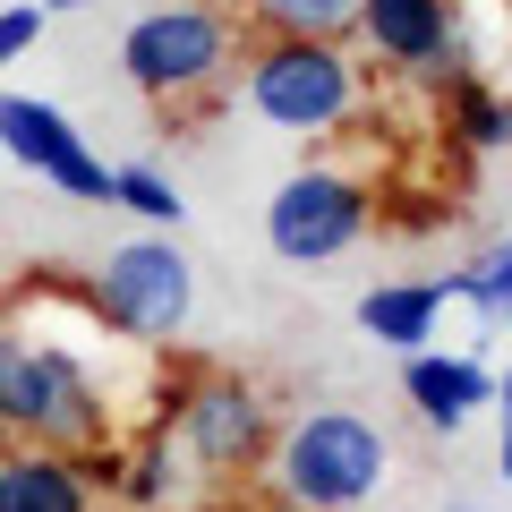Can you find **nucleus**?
Segmentation results:
<instances>
[{
  "label": "nucleus",
  "instance_id": "obj_25",
  "mask_svg": "<svg viewBox=\"0 0 512 512\" xmlns=\"http://www.w3.org/2000/svg\"><path fill=\"white\" fill-rule=\"evenodd\" d=\"M453 512H478V504H453Z\"/></svg>",
  "mask_w": 512,
  "mask_h": 512
},
{
  "label": "nucleus",
  "instance_id": "obj_19",
  "mask_svg": "<svg viewBox=\"0 0 512 512\" xmlns=\"http://www.w3.org/2000/svg\"><path fill=\"white\" fill-rule=\"evenodd\" d=\"M495 478H504V487H512V419L495 427Z\"/></svg>",
  "mask_w": 512,
  "mask_h": 512
},
{
  "label": "nucleus",
  "instance_id": "obj_1",
  "mask_svg": "<svg viewBox=\"0 0 512 512\" xmlns=\"http://www.w3.org/2000/svg\"><path fill=\"white\" fill-rule=\"evenodd\" d=\"M128 410L94 376L86 342L0 316V444H60V453H111Z\"/></svg>",
  "mask_w": 512,
  "mask_h": 512
},
{
  "label": "nucleus",
  "instance_id": "obj_20",
  "mask_svg": "<svg viewBox=\"0 0 512 512\" xmlns=\"http://www.w3.org/2000/svg\"><path fill=\"white\" fill-rule=\"evenodd\" d=\"M495 410H504V419H512V376H495Z\"/></svg>",
  "mask_w": 512,
  "mask_h": 512
},
{
  "label": "nucleus",
  "instance_id": "obj_6",
  "mask_svg": "<svg viewBox=\"0 0 512 512\" xmlns=\"http://www.w3.org/2000/svg\"><path fill=\"white\" fill-rule=\"evenodd\" d=\"M86 299L94 316H103L111 333H128V342H180L188 308H197V265H188L171 239H120V248L103 256L86 274Z\"/></svg>",
  "mask_w": 512,
  "mask_h": 512
},
{
  "label": "nucleus",
  "instance_id": "obj_13",
  "mask_svg": "<svg viewBox=\"0 0 512 512\" xmlns=\"http://www.w3.org/2000/svg\"><path fill=\"white\" fill-rule=\"evenodd\" d=\"M444 308H453L444 282H384V291L359 299V333H367V342H393V350H427Z\"/></svg>",
  "mask_w": 512,
  "mask_h": 512
},
{
  "label": "nucleus",
  "instance_id": "obj_21",
  "mask_svg": "<svg viewBox=\"0 0 512 512\" xmlns=\"http://www.w3.org/2000/svg\"><path fill=\"white\" fill-rule=\"evenodd\" d=\"M265 512H316V504H282V495H274V504H265Z\"/></svg>",
  "mask_w": 512,
  "mask_h": 512
},
{
  "label": "nucleus",
  "instance_id": "obj_23",
  "mask_svg": "<svg viewBox=\"0 0 512 512\" xmlns=\"http://www.w3.org/2000/svg\"><path fill=\"white\" fill-rule=\"evenodd\" d=\"M504 146H512V94H504Z\"/></svg>",
  "mask_w": 512,
  "mask_h": 512
},
{
  "label": "nucleus",
  "instance_id": "obj_24",
  "mask_svg": "<svg viewBox=\"0 0 512 512\" xmlns=\"http://www.w3.org/2000/svg\"><path fill=\"white\" fill-rule=\"evenodd\" d=\"M103 512H137V504H103Z\"/></svg>",
  "mask_w": 512,
  "mask_h": 512
},
{
  "label": "nucleus",
  "instance_id": "obj_12",
  "mask_svg": "<svg viewBox=\"0 0 512 512\" xmlns=\"http://www.w3.org/2000/svg\"><path fill=\"white\" fill-rule=\"evenodd\" d=\"M111 495L137 504V512L188 504V461H180V444L163 436V419H154V427H128V444H111Z\"/></svg>",
  "mask_w": 512,
  "mask_h": 512
},
{
  "label": "nucleus",
  "instance_id": "obj_22",
  "mask_svg": "<svg viewBox=\"0 0 512 512\" xmlns=\"http://www.w3.org/2000/svg\"><path fill=\"white\" fill-rule=\"evenodd\" d=\"M43 9H52V18H60V9H86V0H43Z\"/></svg>",
  "mask_w": 512,
  "mask_h": 512
},
{
  "label": "nucleus",
  "instance_id": "obj_17",
  "mask_svg": "<svg viewBox=\"0 0 512 512\" xmlns=\"http://www.w3.org/2000/svg\"><path fill=\"white\" fill-rule=\"evenodd\" d=\"M111 205H128L137 222H188V197L154 163H120V171H111Z\"/></svg>",
  "mask_w": 512,
  "mask_h": 512
},
{
  "label": "nucleus",
  "instance_id": "obj_2",
  "mask_svg": "<svg viewBox=\"0 0 512 512\" xmlns=\"http://www.w3.org/2000/svg\"><path fill=\"white\" fill-rule=\"evenodd\" d=\"M239 94L265 128L325 146L367 111V69L350 60V43H325V35H256L239 52Z\"/></svg>",
  "mask_w": 512,
  "mask_h": 512
},
{
  "label": "nucleus",
  "instance_id": "obj_18",
  "mask_svg": "<svg viewBox=\"0 0 512 512\" xmlns=\"http://www.w3.org/2000/svg\"><path fill=\"white\" fill-rule=\"evenodd\" d=\"M43 26H52L43 0H9V9H0V69H18V60L43 43Z\"/></svg>",
  "mask_w": 512,
  "mask_h": 512
},
{
  "label": "nucleus",
  "instance_id": "obj_10",
  "mask_svg": "<svg viewBox=\"0 0 512 512\" xmlns=\"http://www.w3.org/2000/svg\"><path fill=\"white\" fill-rule=\"evenodd\" d=\"M111 453H60V444H0V512H103Z\"/></svg>",
  "mask_w": 512,
  "mask_h": 512
},
{
  "label": "nucleus",
  "instance_id": "obj_8",
  "mask_svg": "<svg viewBox=\"0 0 512 512\" xmlns=\"http://www.w3.org/2000/svg\"><path fill=\"white\" fill-rule=\"evenodd\" d=\"M0 154L18 171H35V180H52L77 205H111V163L35 94H0Z\"/></svg>",
  "mask_w": 512,
  "mask_h": 512
},
{
  "label": "nucleus",
  "instance_id": "obj_3",
  "mask_svg": "<svg viewBox=\"0 0 512 512\" xmlns=\"http://www.w3.org/2000/svg\"><path fill=\"white\" fill-rule=\"evenodd\" d=\"M384 470H393V444L359 410H299L291 427H274V453H265L274 495L282 504H316V512L367 504L384 487Z\"/></svg>",
  "mask_w": 512,
  "mask_h": 512
},
{
  "label": "nucleus",
  "instance_id": "obj_14",
  "mask_svg": "<svg viewBox=\"0 0 512 512\" xmlns=\"http://www.w3.org/2000/svg\"><path fill=\"white\" fill-rule=\"evenodd\" d=\"M436 282H444V299L478 308V325H512V239H495L487 256H470V265H453Z\"/></svg>",
  "mask_w": 512,
  "mask_h": 512
},
{
  "label": "nucleus",
  "instance_id": "obj_7",
  "mask_svg": "<svg viewBox=\"0 0 512 512\" xmlns=\"http://www.w3.org/2000/svg\"><path fill=\"white\" fill-rule=\"evenodd\" d=\"M367 231H376V180H359V171H342V163L291 171V180L274 188V205H265V248H274L282 265H333V256H350Z\"/></svg>",
  "mask_w": 512,
  "mask_h": 512
},
{
  "label": "nucleus",
  "instance_id": "obj_4",
  "mask_svg": "<svg viewBox=\"0 0 512 512\" xmlns=\"http://www.w3.org/2000/svg\"><path fill=\"white\" fill-rule=\"evenodd\" d=\"M120 69L146 103H180L205 94L214 77L239 69V9L231 0H154L120 35Z\"/></svg>",
  "mask_w": 512,
  "mask_h": 512
},
{
  "label": "nucleus",
  "instance_id": "obj_5",
  "mask_svg": "<svg viewBox=\"0 0 512 512\" xmlns=\"http://www.w3.org/2000/svg\"><path fill=\"white\" fill-rule=\"evenodd\" d=\"M163 436L180 444L188 478L231 487V478H256V470H265V453H274V410H265V393H256L248 376L205 367V376H188L180 393L163 402Z\"/></svg>",
  "mask_w": 512,
  "mask_h": 512
},
{
  "label": "nucleus",
  "instance_id": "obj_11",
  "mask_svg": "<svg viewBox=\"0 0 512 512\" xmlns=\"http://www.w3.org/2000/svg\"><path fill=\"white\" fill-rule=\"evenodd\" d=\"M402 393L436 436H453V427H470L495 402V376L478 367V350H436L427 342V350H402Z\"/></svg>",
  "mask_w": 512,
  "mask_h": 512
},
{
  "label": "nucleus",
  "instance_id": "obj_9",
  "mask_svg": "<svg viewBox=\"0 0 512 512\" xmlns=\"http://www.w3.org/2000/svg\"><path fill=\"white\" fill-rule=\"evenodd\" d=\"M350 35L367 43V60H384V69H402V77H436L444 86L453 69H470L453 0H359Z\"/></svg>",
  "mask_w": 512,
  "mask_h": 512
},
{
  "label": "nucleus",
  "instance_id": "obj_15",
  "mask_svg": "<svg viewBox=\"0 0 512 512\" xmlns=\"http://www.w3.org/2000/svg\"><path fill=\"white\" fill-rule=\"evenodd\" d=\"M444 111H453L461 154H495V146H504V94H495L487 77L453 69V77H444Z\"/></svg>",
  "mask_w": 512,
  "mask_h": 512
},
{
  "label": "nucleus",
  "instance_id": "obj_16",
  "mask_svg": "<svg viewBox=\"0 0 512 512\" xmlns=\"http://www.w3.org/2000/svg\"><path fill=\"white\" fill-rule=\"evenodd\" d=\"M256 35H325V43H350L359 26V0H248Z\"/></svg>",
  "mask_w": 512,
  "mask_h": 512
}]
</instances>
